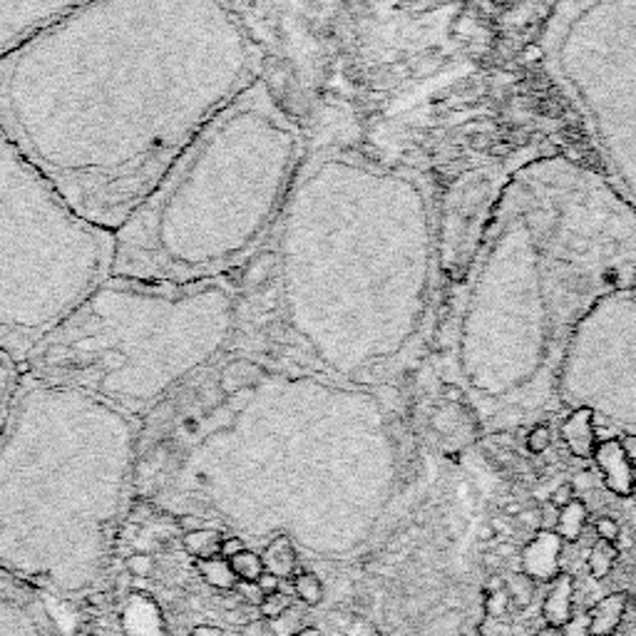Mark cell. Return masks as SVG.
<instances>
[{
	"label": "cell",
	"instance_id": "obj_18",
	"mask_svg": "<svg viewBox=\"0 0 636 636\" xmlns=\"http://www.w3.org/2000/svg\"><path fill=\"white\" fill-rule=\"evenodd\" d=\"M261 560H264V570L271 572L273 577L289 579V577H294V572H296L298 554H296L294 542H291V537L279 535L264 547Z\"/></svg>",
	"mask_w": 636,
	"mask_h": 636
},
{
	"label": "cell",
	"instance_id": "obj_23",
	"mask_svg": "<svg viewBox=\"0 0 636 636\" xmlns=\"http://www.w3.org/2000/svg\"><path fill=\"white\" fill-rule=\"evenodd\" d=\"M620 560V547L609 540H597L587 556V570L595 579H604Z\"/></svg>",
	"mask_w": 636,
	"mask_h": 636
},
{
	"label": "cell",
	"instance_id": "obj_31",
	"mask_svg": "<svg viewBox=\"0 0 636 636\" xmlns=\"http://www.w3.org/2000/svg\"><path fill=\"white\" fill-rule=\"evenodd\" d=\"M595 533H597V540H609V542H616V537H620L622 533V527L620 523H616L614 517H599L597 523H595Z\"/></svg>",
	"mask_w": 636,
	"mask_h": 636
},
{
	"label": "cell",
	"instance_id": "obj_41",
	"mask_svg": "<svg viewBox=\"0 0 636 636\" xmlns=\"http://www.w3.org/2000/svg\"><path fill=\"white\" fill-rule=\"evenodd\" d=\"M291 636H321V632H318L316 626H304V629H298V632H294Z\"/></svg>",
	"mask_w": 636,
	"mask_h": 636
},
{
	"label": "cell",
	"instance_id": "obj_20",
	"mask_svg": "<svg viewBox=\"0 0 636 636\" xmlns=\"http://www.w3.org/2000/svg\"><path fill=\"white\" fill-rule=\"evenodd\" d=\"M587 517H589L587 505L579 498H574L567 507L556 510L554 533L560 535L564 542H577L587 527Z\"/></svg>",
	"mask_w": 636,
	"mask_h": 636
},
{
	"label": "cell",
	"instance_id": "obj_39",
	"mask_svg": "<svg viewBox=\"0 0 636 636\" xmlns=\"http://www.w3.org/2000/svg\"><path fill=\"white\" fill-rule=\"evenodd\" d=\"M189 636H227V634L215 624H199V626H194Z\"/></svg>",
	"mask_w": 636,
	"mask_h": 636
},
{
	"label": "cell",
	"instance_id": "obj_25",
	"mask_svg": "<svg viewBox=\"0 0 636 636\" xmlns=\"http://www.w3.org/2000/svg\"><path fill=\"white\" fill-rule=\"evenodd\" d=\"M505 589L510 595L512 607L525 609L535 597V579L527 577L525 572H512L505 577Z\"/></svg>",
	"mask_w": 636,
	"mask_h": 636
},
{
	"label": "cell",
	"instance_id": "obj_17",
	"mask_svg": "<svg viewBox=\"0 0 636 636\" xmlns=\"http://www.w3.org/2000/svg\"><path fill=\"white\" fill-rule=\"evenodd\" d=\"M626 607H629L626 591H614V595L599 599L587 612V636H612L614 632H620Z\"/></svg>",
	"mask_w": 636,
	"mask_h": 636
},
{
	"label": "cell",
	"instance_id": "obj_10",
	"mask_svg": "<svg viewBox=\"0 0 636 636\" xmlns=\"http://www.w3.org/2000/svg\"><path fill=\"white\" fill-rule=\"evenodd\" d=\"M227 3L249 25L261 46L267 73L273 65H284L298 73V58L304 52L298 0H227Z\"/></svg>",
	"mask_w": 636,
	"mask_h": 636
},
{
	"label": "cell",
	"instance_id": "obj_9",
	"mask_svg": "<svg viewBox=\"0 0 636 636\" xmlns=\"http://www.w3.org/2000/svg\"><path fill=\"white\" fill-rule=\"evenodd\" d=\"M560 378L577 397L636 403V273L577 323Z\"/></svg>",
	"mask_w": 636,
	"mask_h": 636
},
{
	"label": "cell",
	"instance_id": "obj_37",
	"mask_svg": "<svg viewBox=\"0 0 636 636\" xmlns=\"http://www.w3.org/2000/svg\"><path fill=\"white\" fill-rule=\"evenodd\" d=\"M256 585H259L261 595L267 597V595H273V591H279V589H281V579H279V577H273L271 572H264L261 577L256 579Z\"/></svg>",
	"mask_w": 636,
	"mask_h": 636
},
{
	"label": "cell",
	"instance_id": "obj_24",
	"mask_svg": "<svg viewBox=\"0 0 636 636\" xmlns=\"http://www.w3.org/2000/svg\"><path fill=\"white\" fill-rule=\"evenodd\" d=\"M229 567H232L238 582H256L264 572H267L264 570L261 554L249 550V547H246V550H242L238 554H234L232 560H229Z\"/></svg>",
	"mask_w": 636,
	"mask_h": 636
},
{
	"label": "cell",
	"instance_id": "obj_13",
	"mask_svg": "<svg viewBox=\"0 0 636 636\" xmlns=\"http://www.w3.org/2000/svg\"><path fill=\"white\" fill-rule=\"evenodd\" d=\"M595 463L602 470L604 485L609 492H614L616 498H632L636 488V473L634 461L626 455L620 438H607L595 448Z\"/></svg>",
	"mask_w": 636,
	"mask_h": 636
},
{
	"label": "cell",
	"instance_id": "obj_16",
	"mask_svg": "<svg viewBox=\"0 0 636 636\" xmlns=\"http://www.w3.org/2000/svg\"><path fill=\"white\" fill-rule=\"evenodd\" d=\"M562 440L574 457L587 461V457L595 455V448L599 443L597 428H595V411H589V408L574 411L570 418L564 420Z\"/></svg>",
	"mask_w": 636,
	"mask_h": 636
},
{
	"label": "cell",
	"instance_id": "obj_33",
	"mask_svg": "<svg viewBox=\"0 0 636 636\" xmlns=\"http://www.w3.org/2000/svg\"><path fill=\"white\" fill-rule=\"evenodd\" d=\"M574 498H577V490H574V485L572 482H562L560 488H556L550 494V505L554 510H562V507H567Z\"/></svg>",
	"mask_w": 636,
	"mask_h": 636
},
{
	"label": "cell",
	"instance_id": "obj_2",
	"mask_svg": "<svg viewBox=\"0 0 636 636\" xmlns=\"http://www.w3.org/2000/svg\"><path fill=\"white\" fill-rule=\"evenodd\" d=\"M436 192L415 167L308 147L269 242L238 271L232 353L381 383L438 311Z\"/></svg>",
	"mask_w": 636,
	"mask_h": 636
},
{
	"label": "cell",
	"instance_id": "obj_29",
	"mask_svg": "<svg viewBox=\"0 0 636 636\" xmlns=\"http://www.w3.org/2000/svg\"><path fill=\"white\" fill-rule=\"evenodd\" d=\"M125 570L130 572V577H135V579H152L159 570V564L149 552H132L125 560Z\"/></svg>",
	"mask_w": 636,
	"mask_h": 636
},
{
	"label": "cell",
	"instance_id": "obj_8",
	"mask_svg": "<svg viewBox=\"0 0 636 636\" xmlns=\"http://www.w3.org/2000/svg\"><path fill=\"white\" fill-rule=\"evenodd\" d=\"M540 48L602 176L636 209V0H554Z\"/></svg>",
	"mask_w": 636,
	"mask_h": 636
},
{
	"label": "cell",
	"instance_id": "obj_14",
	"mask_svg": "<svg viewBox=\"0 0 636 636\" xmlns=\"http://www.w3.org/2000/svg\"><path fill=\"white\" fill-rule=\"evenodd\" d=\"M562 547L554 529H540L523 550V572L535 582H552L562 572Z\"/></svg>",
	"mask_w": 636,
	"mask_h": 636
},
{
	"label": "cell",
	"instance_id": "obj_12",
	"mask_svg": "<svg viewBox=\"0 0 636 636\" xmlns=\"http://www.w3.org/2000/svg\"><path fill=\"white\" fill-rule=\"evenodd\" d=\"M95 0H0V60Z\"/></svg>",
	"mask_w": 636,
	"mask_h": 636
},
{
	"label": "cell",
	"instance_id": "obj_44",
	"mask_svg": "<svg viewBox=\"0 0 636 636\" xmlns=\"http://www.w3.org/2000/svg\"><path fill=\"white\" fill-rule=\"evenodd\" d=\"M480 537H482V540H492V537H494V529H492V527H482V529H480Z\"/></svg>",
	"mask_w": 636,
	"mask_h": 636
},
{
	"label": "cell",
	"instance_id": "obj_3",
	"mask_svg": "<svg viewBox=\"0 0 636 636\" xmlns=\"http://www.w3.org/2000/svg\"><path fill=\"white\" fill-rule=\"evenodd\" d=\"M636 273V209L567 155L517 164L457 298L450 358L463 395L525 415L560 376L574 329Z\"/></svg>",
	"mask_w": 636,
	"mask_h": 636
},
{
	"label": "cell",
	"instance_id": "obj_22",
	"mask_svg": "<svg viewBox=\"0 0 636 636\" xmlns=\"http://www.w3.org/2000/svg\"><path fill=\"white\" fill-rule=\"evenodd\" d=\"M194 567L201 574V579L207 582L209 587L222 589V591H234L236 587V574L229 567V560L224 556H211V560H199L194 562Z\"/></svg>",
	"mask_w": 636,
	"mask_h": 636
},
{
	"label": "cell",
	"instance_id": "obj_36",
	"mask_svg": "<svg viewBox=\"0 0 636 636\" xmlns=\"http://www.w3.org/2000/svg\"><path fill=\"white\" fill-rule=\"evenodd\" d=\"M517 519H519V525L535 529V533H540V529H545V517H542L540 510H523L517 515Z\"/></svg>",
	"mask_w": 636,
	"mask_h": 636
},
{
	"label": "cell",
	"instance_id": "obj_15",
	"mask_svg": "<svg viewBox=\"0 0 636 636\" xmlns=\"http://www.w3.org/2000/svg\"><path fill=\"white\" fill-rule=\"evenodd\" d=\"M574 577L567 572H560L550 582L547 597L542 602V620L547 626L564 629L574 620Z\"/></svg>",
	"mask_w": 636,
	"mask_h": 636
},
{
	"label": "cell",
	"instance_id": "obj_43",
	"mask_svg": "<svg viewBox=\"0 0 636 636\" xmlns=\"http://www.w3.org/2000/svg\"><path fill=\"white\" fill-rule=\"evenodd\" d=\"M505 512H507V515H512V517H517V515H519V512H523V507H519V505H515V502H510V505L505 507Z\"/></svg>",
	"mask_w": 636,
	"mask_h": 636
},
{
	"label": "cell",
	"instance_id": "obj_40",
	"mask_svg": "<svg viewBox=\"0 0 636 636\" xmlns=\"http://www.w3.org/2000/svg\"><path fill=\"white\" fill-rule=\"evenodd\" d=\"M488 564H490L492 570H498L500 564H502V556H500V552H490V554H485V567H488Z\"/></svg>",
	"mask_w": 636,
	"mask_h": 636
},
{
	"label": "cell",
	"instance_id": "obj_30",
	"mask_svg": "<svg viewBox=\"0 0 636 636\" xmlns=\"http://www.w3.org/2000/svg\"><path fill=\"white\" fill-rule=\"evenodd\" d=\"M550 448V428L547 426H535L527 436V450L533 455H542Z\"/></svg>",
	"mask_w": 636,
	"mask_h": 636
},
{
	"label": "cell",
	"instance_id": "obj_38",
	"mask_svg": "<svg viewBox=\"0 0 636 636\" xmlns=\"http://www.w3.org/2000/svg\"><path fill=\"white\" fill-rule=\"evenodd\" d=\"M525 3V15L527 17H535V15H540L542 13V8H552L554 0H523Z\"/></svg>",
	"mask_w": 636,
	"mask_h": 636
},
{
	"label": "cell",
	"instance_id": "obj_42",
	"mask_svg": "<svg viewBox=\"0 0 636 636\" xmlns=\"http://www.w3.org/2000/svg\"><path fill=\"white\" fill-rule=\"evenodd\" d=\"M537 636H562V629H554V626H545V629Z\"/></svg>",
	"mask_w": 636,
	"mask_h": 636
},
{
	"label": "cell",
	"instance_id": "obj_35",
	"mask_svg": "<svg viewBox=\"0 0 636 636\" xmlns=\"http://www.w3.org/2000/svg\"><path fill=\"white\" fill-rule=\"evenodd\" d=\"M242 550H246V542L244 537H236V535H227L222 540V550H219V556H224V560H232L234 554H238Z\"/></svg>",
	"mask_w": 636,
	"mask_h": 636
},
{
	"label": "cell",
	"instance_id": "obj_11",
	"mask_svg": "<svg viewBox=\"0 0 636 636\" xmlns=\"http://www.w3.org/2000/svg\"><path fill=\"white\" fill-rule=\"evenodd\" d=\"M0 636H68L56 599L0 570Z\"/></svg>",
	"mask_w": 636,
	"mask_h": 636
},
{
	"label": "cell",
	"instance_id": "obj_28",
	"mask_svg": "<svg viewBox=\"0 0 636 636\" xmlns=\"http://www.w3.org/2000/svg\"><path fill=\"white\" fill-rule=\"evenodd\" d=\"M510 595L505 587H498V589H485V614H488V620H505L507 612H510Z\"/></svg>",
	"mask_w": 636,
	"mask_h": 636
},
{
	"label": "cell",
	"instance_id": "obj_19",
	"mask_svg": "<svg viewBox=\"0 0 636 636\" xmlns=\"http://www.w3.org/2000/svg\"><path fill=\"white\" fill-rule=\"evenodd\" d=\"M224 533L217 527H201L194 529V533H184L182 535V550L187 552L194 562L199 560H211V556H219V550H222V540Z\"/></svg>",
	"mask_w": 636,
	"mask_h": 636
},
{
	"label": "cell",
	"instance_id": "obj_46",
	"mask_svg": "<svg viewBox=\"0 0 636 636\" xmlns=\"http://www.w3.org/2000/svg\"><path fill=\"white\" fill-rule=\"evenodd\" d=\"M632 604H634V609H636V597H634V602H632Z\"/></svg>",
	"mask_w": 636,
	"mask_h": 636
},
{
	"label": "cell",
	"instance_id": "obj_34",
	"mask_svg": "<svg viewBox=\"0 0 636 636\" xmlns=\"http://www.w3.org/2000/svg\"><path fill=\"white\" fill-rule=\"evenodd\" d=\"M238 636H277V629H273L269 620H252L242 626V632Z\"/></svg>",
	"mask_w": 636,
	"mask_h": 636
},
{
	"label": "cell",
	"instance_id": "obj_5",
	"mask_svg": "<svg viewBox=\"0 0 636 636\" xmlns=\"http://www.w3.org/2000/svg\"><path fill=\"white\" fill-rule=\"evenodd\" d=\"M306 152L302 122L267 75L256 77L120 224L110 273L205 281L242 271L269 242Z\"/></svg>",
	"mask_w": 636,
	"mask_h": 636
},
{
	"label": "cell",
	"instance_id": "obj_6",
	"mask_svg": "<svg viewBox=\"0 0 636 636\" xmlns=\"http://www.w3.org/2000/svg\"><path fill=\"white\" fill-rule=\"evenodd\" d=\"M236 281H152L110 273L42 339L23 374L85 393L139 426L232 353Z\"/></svg>",
	"mask_w": 636,
	"mask_h": 636
},
{
	"label": "cell",
	"instance_id": "obj_32",
	"mask_svg": "<svg viewBox=\"0 0 636 636\" xmlns=\"http://www.w3.org/2000/svg\"><path fill=\"white\" fill-rule=\"evenodd\" d=\"M234 591L238 595V599H242V602L254 604V607H259L261 599H264L261 589H259V585H256V582H236Z\"/></svg>",
	"mask_w": 636,
	"mask_h": 636
},
{
	"label": "cell",
	"instance_id": "obj_26",
	"mask_svg": "<svg viewBox=\"0 0 636 636\" xmlns=\"http://www.w3.org/2000/svg\"><path fill=\"white\" fill-rule=\"evenodd\" d=\"M294 595L308 607H318L323 602V585L314 572L294 574Z\"/></svg>",
	"mask_w": 636,
	"mask_h": 636
},
{
	"label": "cell",
	"instance_id": "obj_21",
	"mask_svg": "<svg viewBox=\"0 0 636 636\" xmlns=\"http://www.w3.org/2000/svg\"><path fill=\"white\" fill-rule=\"evenodd\" d=\"M21 376H23L21 366H17L11 356H5V353L0 351V428H3L8 411H11V403L17 391V383H21Z\"/></svg>",
	"mask_w": 636,
	"mask_h": 636
},
{
	"label": "cell",
	"instance_id": "obj_45",
	"mask_svg": "<svg viewBox=\"0 0 636 636\" xmlns=\"http://www.w3.org/2000/svg\"><path fill=\"white\" fill-rule=\"evenodd\" d=\"M612 636H624V634H620V632H614V634H612Z\"/></svg>",
	"mask_w": 636,
	"mask_h": 636
},
{
	"label": "cell",
	"instance_id": "obj_1",
	"mask_svg": "<svg viewBox=\"0 0 636 636\" xmlns=\"http://www.w3.org/2000/svg\"><path fill=\"white\" fill-rule=\"evenodd\" d=\"M261 75L227 0H95L0 60V127L80 217L118 232Z\"/></svg>",
	"mask_w": 636,
	"mask_h": 636
},
{
	"label": "cell",
	"instance_id": "obj_7",
	"mask_svg": "<svg viewBox=\"0 0 636 636\" xmlns=\"http://www.w3.org/2000/svg\"><path fill=\"white\" fill-rule=\"evenodd\" d=\"M114 232L80 217L0 127V351L17 366L110 277Z\"/></svg>",
	"mask_w": 636,
	"mask_h": 636
},
{
	"label": "cell",
	"instance_id": "obj_27",
	"mask_svg": "<svg viewBox=\"0 0 636 636\" xmlns=\"http://www.w3.org/2000/svg\"><path fill=\"white\" fill-rule=\"evenodd\" d=\"M291 604H294V599H291L286 591H273V595H267L261 599V604H259V614H261V620H269V622H277L284 616Z\"/></svg>",
	"mask_w": 636,
	"mask_h": 636
},
{
	"label": "cell",
	"instance_id": "obj_4",
	"mask_svg": "<svg viewBox=\"0 0 636 636\" xmlns=\"http://www.w3.org/2000/svg\"><path fill=\"white\" fill-rule=\"evenodd\" d=\"M137 461V420L23 374L0 428V570L56 602L108 589Z\"/></svg>",
	"mask_w": 636,
	"mask_h": 636
}]
</instances>
